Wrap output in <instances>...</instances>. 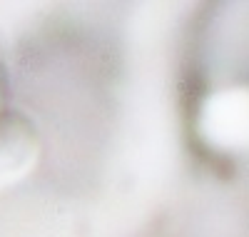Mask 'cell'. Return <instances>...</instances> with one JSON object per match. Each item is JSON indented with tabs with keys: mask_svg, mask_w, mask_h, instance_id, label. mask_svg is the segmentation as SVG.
I'll return each instance as SVG.
<instances>
[{
	"mask_svg": "<svg viewBox=\"0 0 249 237\" xmlns=\"http://www.w3.org/2000/svg\"><path fill=\"white\" fill-rule=\"evenodd\" d=\"M202 130L212 145L239 150L249 145V90H222L207 100Z\"/></svg>",
	"mask_w": 249,
	"mask_h": 237,
	"instance_id": "1",
	"label": "cell"
}]
</instances>
